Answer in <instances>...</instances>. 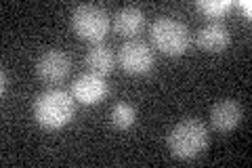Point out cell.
Here are the masks:
<instances>
[{"label": "cell", "mask_w": 252, "mask_h": 168, "mask_svg": "<svg viewBox=\"0 0 252 168\" xmlns=\"http://www.w3.org/2000/svg\"><path fill=\"white\" fill-rule=\"evenodd\" d=\"M76 101L69 93L61 89H51L42 93L34 103V118L42 129L57 131L63 129L74 118Z\"/></svg>", "instance_id": "1"}, {"label": "cell", "mask_w": 252, "mask_h": 168, "mask_svg": "<svg viewBox=\"0 0 252 168\" xmlns=\"http://www.w3.org/2000/svg\"><path fill=\"white\" fill-rule=\"evenodd\" d=\"M208 145V129L195 118H185L168 133V149L179 160L198 158Z\"/></svg>", "instance_id": "2"}, {"label": "cell", "mask_w": 252, "mask_h": 168, "mask_svg": "<svg viewBox=\"0 0 252 168\" xmlns=\"http://www.w3.org/2000/svg\"><path fill=\"white\" fill-rule=\"evenodd\" d=\"M152 40L158 51L170 55V57H179V55L187 51L191 36H189L185 23H181L179 19L162 17L152 26Z\"/></svg>", "instance_id": "3"}, {"label": "cell", "mask_w": 252, "mask_h": 168, "mask_svg": "<svg viewBox=\"0 0 252 168\" xmlns=\"http://www.w3.org/2000/svg\"><path fill=\"white\" fill-rule=\"evenodd\" d=\"M72 28L80 38L99 42L109 32V17L99 4H80L72 13Z\"/></svg>", "instance_id": "4"}, {"label": "cell", "mask_w": 252, "mask_h": 168, "mask_svg": "<svg viewBox=\"0 0 252 168\" xmlns=\"http://www.w3.org/2000/svg\"><path fill=\"white\" fill-rule=\"evenodd\" d=\"M120 66L128 74H147L154 67V51L143 42V40H128L118 51Z\"/></svg>", "instance_id": "5"}, {"label": "cell", "mask_w": 252, "mask_h": 168, "mask_svg": "<svg viewBox=\"0 0 252 168\" xmlns=\"http://www.w3.org/2000/svg\"><path fill=\"white\" fill-rule=\"evenodd\" d=\"M69 67H72V61L59 49H51V51L42 53L36 61V74L46 84L63 82L69 74Z\"/></svg>", "instance_id": "6"}, {"label": "cell", "mask_w": 252, "mask_h": 168, "mask_svg": "<svg viewBox=\"0 0 252 168\" xmlns=\"http://www.w3.org/2000/svg\"><path fill=\"white\" fill-rule=\"evenodd\" d=\"M72 93L76 101L84 103V105H93V103H99L107 95V82L103 76L89 71V74H82L76 80V84L72 86Z\"/></svg>", "instance_id": "7"}, {"label": "cell", "mask_w": 252, "mask_h": 168, "mask_svg": "<svg viewBox=\"0 0 252 168\" xmlns=\"http://www.w3.org/2000/svg\"><path fill=\"white\" fill-rule=\"evenodd\" d=\"M242 120V105L233 99H223L217 101L210 109V122L212 129L219 133H229L235 126L240 124Z\"/></svg>", "instance_id": "8"}, {"label": "cell", "mask_w": 252, "mask_h": 168, "mask_svg": "<svg viewBox=\"0 0 252 168\" xmlns=\"http://www.w3.org/2000/svg\"><path fill=\"white\" fill-rule=\"evenodd\" d=\"M195 42H198L200 49L208 51V53H220V51H225L227 46H229L231 34H229V30H227L225 23L210 21L198 32Z\"/></svg>", "instance_id": "9"}, {"label": "cell", "mask_w": 252, "mask_h": 168, "mask_svg": "<svg viewBox=\"0 0 252 168\" xmlns=\"http://www.w3.org/2000/svg\"><path fill=\"white\" fill-rule=\"evenodd\" d=\"M145 15L139 6H124L114 15V30L120 36H135L143 28Z\"/></svg>", "instance_id": "10"}, {"label": "cell", "mask_w": 252, "mask_h": 168, "mask_svg": "<svg viewBox=\"0 0 252 168\" xmlns=\"http://www.w3.org/2000/svg\"><path fill=\"white\" fill-rule=\"evenodd\" d=\"M86 66L91 71L99 76H107L114 69V53L109 51V46L105 44H97L86 53Z\"/></svg>", "instance_id": "11"}, {"label": "cell", "mask_w": 252, "mask_h": 168, "mask_svg": "<svg viewBox=\"0 0 252 168\" xmlns=\"http://www.w3.org/2000/svg\"><path fill=\"white\" fill-rule=\"evenodd\" d=\"M135 118H137V111L132 105H128V103H118V105H114L112 116H109L112 124L120 131L130 129V126L135 124Z\"/></svg>", "instance_id": "12"}, {"label": "cell", "mask_w": 252, "mask_h": 168, "mask_svg": "<svg viewBox=\"0 0 252 168\" xmlns=\"http://www.w3.org/2000/svg\"><path fill=\"white\" fill-rule=\"evenodd\" d=\"M229 6H231V0H200L198 2V9L204 11L206 15H210V17L223 15Z\"/></svg>", "instance_id": "13"}, {"label": "cell", "mask_w": 252, "mask_h": 168, "mask_svg": "<svg viewBox=\"0 0 252 168\" xmlns=\"http://www.w3.org/2000/svg\"><path fill=\"white\" fill-rule=\"evenodd\" d=\"M238 6L244 13H246V17H250V15H252V2H250V0H238Z\"/></svg>", "instance_id": "14"}, {"label": "cell", "mask_w": 252, "mask_h": 168, "mask_svg": "<svg viewBox=\"0 0 252 168\" xmlns=\"http://www.w3.org/2000/svg\"><path fill=\"white\" fill-rule=\"evenodd\" d=\"M0 78H2V86H0V93H6V86H9V80H6V69L0 71Z\"/></svg>", "instance_id": "15"}]
</instances>
